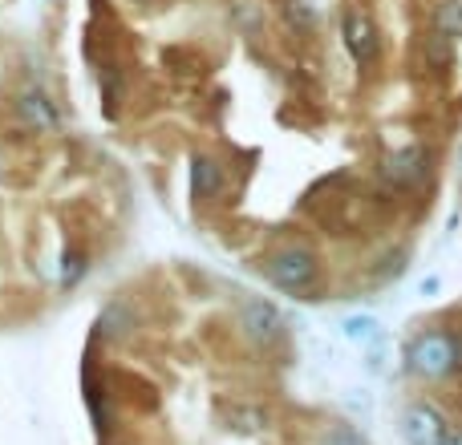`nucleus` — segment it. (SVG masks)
I'll return each instance as SVG.
<instances>
[{
    "instance_id": "nucleus-15",
    "label": "nucleus",
    "mask_w": 462,
    "mask_h": 445,
    "mask_svg": "<svg viewBox=\"0 0 462 445\" xmlns=\"http://www.w3.org/2000/svg\"><path fill=\"white\" fill-rule=\"evenodd\" d=\"M86 271H89V255L78 251V247H65L61 263H57V284L69 292V287H78L81 279H86Z\"/></svg>"
},
{
    "instance_id": "nucleus-6",
    "label": "nucleus",
    "mask_w": 462,
    "mask_h": 445,
    "mask_svg": "<svg viewBox=\"0 0 462 445\" xmlns=\"http://www.w3.org/2000/svg\"><path fill=\"white\" fill-rule=\"evenodd\" d=\"M450 433H455L450 417L434 401H410L406 413H402V438H406V445H447Z\"/></svg>"
},
{
    "instance_id": "nucleus-10",
    "label": "nucleus",
    "mask_w": 462,
    "mask_h": 445,
    "mask_svg": "<svg viewBox=\"0 0 462 445\" xmlns=\"http://www.w3.org/2000/svg\"><path fill=\"white\" fill-rule=\"evenodd\" d=\"M86 409H89V422H94L97 438H114V430H118V409H114V393L106 389V385L94 381V373L86 368Z\"/></svg>"
},
{
    "instance_id": "nucleus-11",
    "label": "nucleus",
    "mask_w": 462,
    "mask_h": 445,
    "mask_svg": "<svg viewBox=\"0 0 462 445\" xmlns=\"http://www.w3.org/2000/svg\"><path fill=\"white\" fill-rule=\"evenodd\" d=\"M309 445H369V438H365V430H357L345 417H328V422H320L312 430Z\"/></svg>"
},
{
    "instance_id": "nucleus-23",
    "label": "nucleus",
    "mask_w": 462,
    "mask_h": 445,
    "mask_svg": "<svg viewBox=\"0 0 462 445\" xmlns=\"http://www.w3.org/2000/svg\"><path fill=\"white\" fill-rule=\"evenodd\" d=\"M447 445H462V430H458V433H450V438H447Z\"/></svg>"
},
{
    "instance_id": "nucleus-9",
    "label": "nucleus",
    "mask_w": 462,
    "mask_h": 445,
    "mask_svg": "<svg viewBox=\"0 0 462 445\" xmlns=\"http://www.w3.org/2000/svg\"><path fill=\"white\" fill-rule=\"evenodd\" d=\"M227 186V167L216 159V154H195L191 159V191L199 203H216Z\"/></svg>"
},
{
    "instance_id": "nucleus-19",
    "label": "nucleus",
    "mask_w": 462,
    "mask_h": 445,
    "mask_svg": "<svg viewBox=\"0 0 462 445\" xmlns=\"http://www.w3.org/2000/svg\"><path fill=\"white\" fill-rule=\"evenodd\" d=\"M434 29H442L447 37H462V5L458 0H442L434 8Z\"/></svg>"
},
{
    "instance_id": "nucleus-4",
    "label": "nucleus",
    "mask_w": 462,
    "mask_h": 445,
    "mask_svg": "<svg viewBox=\"0 0 462 445\" xmlns=\"http://www.w3.org/2000/svg\"><path fill=\"white\" fill-rule=\"evenodd\" d=\"M236 332L244 336L252 349H272V344L284 341V312L276 308L263 295H244L236 312Z\"/></svg>"
},
{
    "instance_id": "nucleus-20",
    "label": "nucleus",
    "mask_w": 462,
    "mask_h": 445,
    "mask_svg": "<svg viewBox=\"0 0 462 445\" xmlns=\"http://www.w3.org/2000/svg\"><path fill=\"white\" fill-rule=\"evenodd\" d=\"M284 16H288V24H296V29H312V8H309V0H288V8H284Z\"/></svg>"
},
{
    "instance_id": "nucleus-12",
    "label": "nucleus",
    "mask_w": 462,
    "mask_h": 445,
    "mask_svg": "<svg viewBox=\"0 0 462 445\" xmlns=\"http://www.w3.org/2000/svg\"><path fill=\"white\" fill-rule=\"evenodd\" d=\"M97 86H102L106 118H118L122 94H126V69H122L118 61H102V65H97Z\"/></svg>"
},
{
    "instance_id": "nucleus-24",
    "label": "nucleus",
    "mask_w": 462,
    "mask_h": 445,
    "mask_svg": "<svg viewBox=\"0 0 462 445\" xmlns=\"http://www.w3.org/2000/svg\"><path fill=\"white\" fill-rule=\"evenodd\" d=\"M102 445H126V441H114V438H102Z\"/></svg>"
},
{
    "instance_id": "nucleus-8",
    "label": "nucleus",
    "mask_w": 462,
    "mask_h": 445,
    "mask_svg": "<svg viewBox=\"0 0 462 445\" xmlns=\"http://www.w3.org/2000/svg\"><path fill=\"white\" fill-rule=\"evenodd\" d=\"M13 118L29 134H49V130H57V105L49 102V94L41 86H21L13 94Z\"/></svg>"
},
{
    "instance_id": "nucleus-17",
    "label": "nucleus",
    "mask_w": 462,
    "mask_h": 445,
    "mask_svg": "<svg viewBox=\"0 0 462 445\" xmlns=\"http://www.w3.org/2000/svg\"><path fill=\"white\" fill-rule=\"evenodd\" d=\"M406 268H410V251H406V247H398V251H390V255H382V259H377L374 279H377V284H393V279L406 276Z\"/></svg>"
},
{
    "instance_id": "nucleus-16",
    "label": "nucleus",
    "mask_w": 462,
    "mask_h": 445,
    "mask_svg": "<svg viewBox=\"0 0 462 445\" xmlns=\"http://www.w3.org/2000/svg\"><path fill=\"white\" fill-rule=\"evenodd\" d=\"M341 336L365 349V344L382 341L385 332H382V320H377V316H345V320H341Z\"/></svg>"
},
{
    "instance_id": "nucleus-18",
    "label": "nucleus",
    "mask_w": 462,
    "mask_h": 445,
    "mask_svg": "<svg viewBox=\"0 0 462 445\" xmlns=\"http://www.w3.org/2000/svg\"><path fill=\"white\" fill-rule=\"evenodd\" d=\"M231 24L244 32H255L263 24V5H255V0H236V5H231Z\"/></svg>"
},
{
    "instance_id": "nucleus-5",
    "label": "nucleus",
    "mask_w": 462,
    "mask_h": 445,
    "mask_svg": "<svg viewBox=\"0 0 462 445\" xmlns=\"http://www.w3.org/2000/svg\"><path fill=\"white\" fill-rule=\"evenodd\" d=\"M341 37H345V49H349V57L361 65V69H374V65L382 61V32H377L374 16H369L365 8H345Z\"/></svg>"
},
{
    "instance_id": "nucleus-2",
    "label": "nucleus",
    "mask_w": 462,
    "mask_h": 445,
    "mask_svg": "<svg viewBox=\"0 0 462 445\" xmlns=\"http://www.w3.org/2000/svg\"><path fill=\"white\" fill-rule=\"evenodd\" d=\"M406 373L414 381H447L455 377V332L422 328L406 344Z\"/></svg>"
},
{
    "instance_id": "nucleus-14",
    "label": "nucleus",
    "mask_w": 462,
    "mask_h": 445,
    "mask_svg": "<svg viewBox=\"0 0 462 445\" xmlns=\"http://www.w3.org/2000/svg\"><path fill=\"white\" fill-rule=\"evenodd\" d=\"M422 61L430 65V69H447V65L455 61V37H447L442 29H430L422 37Z\"/></svg>"
},
{
    "instance_id": "nucleus-21",
    "label": "nucleus",
    "mask_w": 462,
    "mask_h": 445,
    "mask_svg": "<svg viewBox=\"0 0 462 445\" xmlns=\"http://www.w3.org/2000/svg\"><path fill=\"white\" fill-rule=\"evenodd\" d=\"M455 377H462V328H455Z\"/></svg>"
},
{
    "instance_id": "nucleus-1",
    "label": "nucleus",
    "mask_w": 462,
    "mask_h": 445,
    "mask_svg": "<svg viewBox=\"0 0 462 445\" xmlns=\"http://www.w3.org/2000/svg\"><path fill=\"white\" fill-rule=\"evenodd\" d=\"M260 271H263V279H268L272 287L309 300V292L317 287V279H320V259H317V251H312L309 243H284V247H276V251L263 255Z\"/></svg>"
},
{
    "instance_id": "nucleus-13",
    "label": "nucleus",
    "mask_w": 462,
    "mask_h": 445,
    "mask_svg": "<svg viewBox=\"0 0 462 445\" xmlns=\"http://www.w3.org/2000/svg\"><path fill=\"white\" fill-rule=\"evenodd\" d=\"M227 430L244 433V438H255V433L268 430V409H260V405H231L227 409Z\"/></svg>"
},
{
    "instance_id": "nucleus-22",
    "label": "nucleus",
    "mask_w": 462,
    "mask_h": 445,
    "mask_svg": "<svg viewBox=\"0 0 462 445\" xmlns=\"http://www.w3.org/2000/svg\"><path fill=\"white\" fill-rule=\"evenodd\" d=\"M439 287H442V284H439V276H426L422 284H418V292H422V295H434Z\"/></svg>"
},
{
    "instance_id": "nucleus-25",
    "label": "nucleus",
    "mask_w": 462,
    "mask_h": 445,
    "mask_svg": "<svg viewBox=\"0 0 462 445\" xmlns=\"http://www.w3.org/2000/svg\"><path fill=\"white\" fill-rule=\"evenodd\" d=\"M130 5H146V0H130Z\"/></svg>"
},
{
    "instance_id": "nucleus-3",
    "label": "nucleus",
    "mask_w": 462,
    "mask_h": 445,
    "mask_svg": "<svg viewBox=\"0 0 462 445\" xmlns=\"http://www.w3.org/2000/svg\"><path fill=\"white\" fill-rule=\"evenodd\" d=\"M430 167H434L430 146H422V142L402 146V150L382 154V162H377V183H382L385 191H414V186H422L426 178H430Z\"/></svg>"
},
{
    "instance_id": "nucleus-7",
    "label": "nucleus",
    "mask_w": 462,
    "mask_h": 445,
    "mask_svg": "<svg viewBox=\"0 0 462 445\" xmlns=\"http://www.w3.org/2000/svg\"><path fill=\"white\" fill-rule=\"evenodd\" d=\"M138 328H143V308H138V300H130V295H114V300H106L102 312H97V320H94V336L102 344L134 341Z\"/></svg>"
}]
</instances>
